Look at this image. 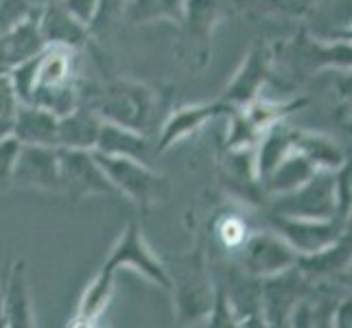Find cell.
I'll list each match as a JSON object with an SVG mask.
<instances>
[{"instance_id": "44dd1931", "label": "cell", "mask_w": 352, "mask_h": 328, "mask_svg": "<svg viewBox=\"0 0 352 328\" xmlns=\"http://www.w3.org/2000/svg\"><path fill=\"white\" fill-rule=\"evenodd\" d=\"M18 105H20V101H18V96H16L14 83H11L9 70L0 68V116H3V118H14Z\"/></svg>"}, {"instance_id": "3957f363", "label": "cell", "mask_w": 352, "mask_h": 328, "mask_svg": "<svg viewBox=\"0 0 352 328\" xmlns=\"http://www.w3.org/2000/svg\"><path fill=\"white\" fill-rule=\"evenodd\" d=\"M94 155L101 162L105 175L110 177L118 197H125L138 210L147 212L153 206H160L171 197V182L166 175L151 168L149 162L120 155H105L99 151H94Z\"/></svg>"}, {"instance_id": "5b68a950", "label": "cell", "mask_w": 352, "mask_h": 328, "mask_svg": "<svg viewBox=\"0 0 352 328\" xmlns=\"http://www.w3.org/2000/svg\"><path fill=\"white\" fill-rule=\"evenodd\" d=\"M105 263L114 267L116 272L120 270H131L138 276L147 278V281L155 287L168 291V270L162 259H157L149 243L144 241L142 230L138 221H129L125 230L120 232L116 243L112 245L110 254H107Z\"/></svg>"}, {"instance_id": "8fae6325", "label": "cell", "mask_w": 352, "mask_h": 328, "mask_svg": "<svg viewBox=\"0 0 352 328\" xmlns=\"http://www.w3.org/2000/svg\"><path fill=\"white\" fill-rule=\"evenodd\" d=\"M103 125V118L99 112L83 101L68 112L66 116H59V127H57V147L62 149H94L96 138Z\"/></svg>"}, {"instance_id": "7a4b0ae2", "label": "cell", "mask_w": 352, "mask_h": 328, "mask_svg": "<svg viewBox=\"0 0 352 328\" xmlns=\"http://www.w3.org/2000/svg\"><path fill=\"white\" fill-rule=\"evenodd\" d=\"M83 101H88L107 123L149 133L160 107V92L133 79H114L88 99L83 96Z\"/></svg>"}, {"instance_id": "ba28073f", "label": "cell", "mask_w": 352, "mask_h": 328, "mask_svg": "<svg viewBox=\"0 0 352 328\" xmlns=\"http://www.w3.org/2000/svg\"><path fill=\"white\" fill-rule=\"evenodd\" d=\"M210 0H186L184 16L179 20V42L175 48L177 59L188 68H199L204 62L206 27L210 22Z\"/></svg>"}, {"instance_id": "6da1fadb", "label": "cell", "mask_w": 352, "mask_h": 328, "mask_svg": "<svg viewBox=\"0 0 352 328\" xmlns=\"http://www.w3.org/2000/svg\"><path fill=\"white\" fill-rule=\"evenodd\" d=\"M79 64V48L57 44L44 46L35 57V86L29 103L51 109L57 116L72 112L83 96Z\"/></svg>"}, {"instance_id": "5bb4252c", "label": "cell", "mask_w": 352, "mask_h": 328, "mask_svg": "<svg viewBox=\"0 0 352 328\" xmlns=\"http://www.w3.org/2000/svg\"><path fill=\"white\" fill-rule=\"evenodd\" d=\"M212 114L214 107L210 105H186L168 112V116L160 125V133L155 138V155L173 149L177 142L188 138L190 133H195Z\"/></svg>"}, {"instance_id": "ac0fdd59", "label": "cell", "mask_w": 352, "mask_h": 328, "mask_svg": "<svg viewBox=\"0 0 352 328\" xmlns=\"http://www.w3.org/2000/svg\"><path fill=\"white\" fill-rule=\"evenodd\" d=\"M20 140L14 136H7L0 140V193H7L14 186H11V179H14V168H16V160L20 153Z\"/></svg>"}, {"instance_id": "e0dca14e", "label": "cell", "mask_w": 352, "mask_h": 328, "mask_svg": "<svg viewBox=\"0 0 352 328\" xmlns=\"http://www.w3.org/2000/svg\"><path fill=\"white\" fill-rule=\"evenodd\" d=\"M35 11L38 7L31 5V0H0V35L20 27Z\"/></svg>"}, {"instance_id": "2e32d148", "label": "cell", "mask_w": 352, "mask_h": 328, "mask_svg": "<svg viewBox=\"0 0 352 328\" xmlns=\"http://www.w3.org/2000/svg\"><path fill=\"white\" fill-rule=\"evenodd\" d=\"M186 0H120V18L131 27L168 22L179 24Z\"/></svg>"}, {"instance_id": "52a82bcc", "label": "cell", "mask_w": 352, "mask_h": 328, "mask_svg": "<svg viewBox=\"0 0 352 328\" xmlns=\"http://www.w3.org/2000/svg\"><path fill=\"white\" fill-rule=\"evenodd\" d=\"M38 326L29 289L27 261H11L0 281V328H33Z\"/></svg>"}, {"instance_id": "ffe728a7", "label": "cell", "mask_w": 352, "mask_h": 328, "mask_svg": "<svg viewBox=\"0 0 352 328\" xmlns=\"http://www.w3.org/2000/svg\"><path fill=\"white\" fill-rule=\"evenodd\" d=\"M59 3H62L81 24H86L88 29H92V24L101 9V0H59Z\"/></svg>"}, {"instance_id": "8992f818", "label": "cell", "mask_w": 352, "mask_h": 328, "mask_svg": "<svg viewBox=\"0 0 352 328\" xmlns=\"http://www.w3.org/2000/svg\"><path fill=\"white\" fill-rule=\"evenodd\" d=\"M11 186L18 190H40L62 195V173H59V147L22 144Z\"/></svg>"}, {"instance_id": "d6986e66", "label": "cell", "mask_w": 352, "mask_h": 328, "mask_svg": "<svg viewBox=\"0 0 352 328\" xmlns=\"http://www.w3.org/2000/svg\"><path fill=\"white\" fill-rule=\"evenodd\" d=\"M214 234L226 250H241L248 239V228L239 217H223L214 228Z\"/></svg>"}, {"instance_id": "9c48e42d", "label": "cell", "mask_w": 352, "mask_h": 328, "mask_svg": "<svg viewBox=\"0 0 352 328\" xmlns=\"http://www.w3.org/2000/svg\"><path fill=\"white\" fill-rule=\"evenodd\" d=\"M38 24H40V33L46 46L57 44V46L79 48L81 51L92 35L86 24H81L59 0L40 7Z\"/></svg>"}, {"instance_id": "9a60e30c", "label": "cell", "mask_w": 352, "mask_h": 328, "mask_svg": "<svg viewBox=\"0 0 352 328\" xmlns=\"http://www.w3.org/2000/svg\"><path fill=\"white\" fill-rule=\"evenodd\" d=\"M38 11H40V7H38ZM38 11H35L27 22H22L20 27H16L14 31L0 35V68L9 70L11 66L24 62V59L38 55L46 46L42 40V33H40Z\"/></svg>"}, {"instance_id": "7c38bea8", "label": "cell", "mask_w": 352, "mask_h": 328, "mask_svg": "<svg viewBox=\"0 0 352 328\" xmlns=\"http://www.w3.org/2000/svg\"><path fill=\"white\" fill-rule=\"evenodd\" d=\"M94 151L149 162V157L155 155V142H151L149 133H144V131L103 120L99 138H96V144H94Z\"/></svg>"}, {"instance_id": "277c9868", "label": "cell", "mask_w": 352, "mask_h": 328, "mask_svg": "<svg viewBox=\"0 0 352 328\" xmlns=\"http://www.w3.org/2000/svg\"><path fill=\"white\" fill-rule=\"evenodd\" d=\"M59 173H62V195L72 201L92 197H118L110 177L90 149L59 147Z\"/></svg>"}, {"instance_id": "4fadbf2b", "label": "cell", "mask_w": 352, "mask_h": 328, "mask_svg": "<svg viewBox=\"0 0 352 328\" xmlns=\"http://www.w3.org/2000/svg\"><path fill=\"white\" fill-rule=\"evenodd\" d=\"M59 116L51 109L33 103H20L14 114V129L11 136L20 144H42V147H57Z\"/></svg>"}, {"instance_id": "30bf717a", "label": "cell", "mask_w": 352, "mask_h": 328, "mask_svg": "<svg viewBox=\"0 0 352 328\" xmlns=\"http://www.w3.org/2000/svg\"><path fill=\"white\" fill-rule=\"evenodd\" d=\"M116 274L118 272L107 263L99 267V272L94 274V278L86 285V289H83V294L77 302V311L72 315V320L68 322V326L88 328V326L99 324V320L103 318V313L110 307V300L114 296Z\"/></svg>"}]
</instances>
